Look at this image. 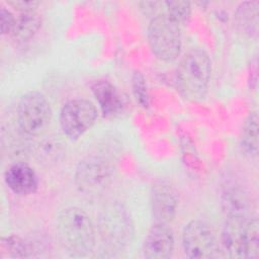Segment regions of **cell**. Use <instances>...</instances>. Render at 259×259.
<instances>
[{"instance_id": "cell-1", "label": "cell", "mask_w": 259, "mask_h": 259, "mask_svg": "<svg viewBox=\"0 0 259 259\" xmlns=\"http://www.w3.org/2000/svg\"><path fill=\"white\" fill-rule=\"evenodd\" d=\"M63 247L73 256H86L95 246V229L89 215L79 207L63 209L56 222Z\"/></svg>"}, {"instance_id": "cell-2", "label": "cell", "mask_w": 259, "mask_h": 259, "mask_svg": "<svg viewBox=\"0 0 259 259\" xmlns=\"http://www.w3.org/2000/svg\"><path fill=\"white\" fill-rule=\"evenodd\" d=\"M211 73V63L205 52L198 49L189 51L181 59L177 68V86L188 99H199L207 91Z\"/></svg>"}, {"instance_id": "cell-3", "label": "cell", "mask_w": 259, "mask_h": 259, "mask_svg": "<svg viewBox=\"0 0 259 259\" xmlns=\"http://www.w3.org/2000/svg\"><path fill=\"white\" fill-rule=\"evenodd\" d=\"M98 233L102 243L112 251H121L132 242L135 229L127 209L119 202L105 204L98 215Z\"/></svg>"}, {"instance_id": "cell-4", "label": "cell", "mask_w": 259, "mask_h": 259, "mask_svg": "<svg viewBox=\"0 0 259 259\" xmlns=\"http://www.w3.org/2000/svg\"><path fill=\"white\" fill-rule=\"evenodd\" d=\"M148 38L158 59L172 62L179 56L182 46L180 26L166 13L158 14L150 21Z\"/></svg>"}, {"instance_id": "cell-5", "label": "cell", "mask_w": 259, "mask_h": 259, "mask_svg": "<svg viewBox=\"0 0 259 259\" xmlns=\"http://www.w3.org/2000/svg\"><path fill=\"white\" fill-rule=\"evenodd\" d=\"M113 168L110 161L101 155H89L81 160L75 171V184L86 195H98L111 183Z\"/></svg>"}, {"instance_id": "cell-6", "label": "cell", "mask_w": 259, "mask_h": 259, "mask_svg": "<svg viewBox=\"0 0 259 259\" xmlns=\"http://www.w3.org/2000/svg\"><path fill=\"white\" fill-rule=\"evenodd\" d=\"M17 122L26 136H39L52 120V108L48 99L37 91L24 94L17 105Z\"/></svg>"}, {"instance_id": "cell-7", "label": "cell", "mask_w": 259, "mask_h": 259, "mask_svg": "<svg viewBox=\"0 0 259 259\" xmlns=\"http://www.w3.org/2000/svg\"><path fill=\"white\" fill-rule=\"evenodd\" d=\"M96 118L95 105L87 99L77 98L68 101L63 106L60 114V124L69 139L76 140L94 124Z\"/></svg>"}, {"instance_id": "cell-8", "label": "cell", "mask_w": 259, "mask_h": 259, "mask_svg": "<svg viewBox=\"0 0 259 259\" xmlns=\"http://www.w3.org/2000/svg\"><path fill=\"white\" fill-rule=\"evenodd\" d=\"M182 244L185 254L194 259L213 257L219 250L214 231L202 221H191L185 226Z\"/></svg>"}, {"instance_id": "cell-9", "label": "cell", "mask_w": 259, "mask_h": 259, "mask_svg": "<svg viewBox=\"0 0 259 259\" xmlns=\"http://www.w3.org/2000/svg\"><path fill=\"white\" fill-rule=\"evenodd\" d=\"M179 196L174 185L166 180L157 181L151 191V209L154 223L168 225L176 215Z\"/></svg>"}, {"instance_id": "cell-10", "label": "cell", "mask_w": 259, "mask_h": 259, "mask_svg": "<svg viewBox=\"0 0 259 259\" xmlns=\"http://www.w3.org/2000/svg\"><path fill=\"white\" fill-rule=\"evenodd\" d=\"M174 249V236L166 224H156L149 230L144 241V256L149 259L169 258Z\"/></svg>"}, {"instance_id": "cell-11", "label": "cell", "mask_w": 259, "mask_h": 259, "mask_svg": "<svg viewBox=\"0 0 259 259\" xmlns=\"http://www.w3.org/2000/svg\"><path fill=\"white\" fill-rule=\"evenodd\" d=\"M247 221V218L227 217L222 233V246L231 258H245Z\"/></svg>"}, {"instance_id": "cell-12", "label": "cell", "mask_w": 259, "mask_h": 259, "mask_svg": "<svg viewBox=\"0 0 259 259\" xmlns=\"http://www.w3.org/2000/svg\"><path fill=\"white\" fill-rule=\"evenodd\" d=\"M4 180L7 187L18 195L33 193L38 186V179L33 169L21 162L11 165L6 170Z\"/></svg>"}, {"instance_id": "cell-13", "label": "cell", "mask_w": 259, "mask_h": 259, "mask_svg": "<svg viewBox=\"0 0 259 259\" xmlns=\"http://www.w3.org/2000/svg\"><path fill=\"white\" fill-rule=\"evenodd\" d=\"M91 89L105 116H115L122 112L124 107L123 100L119 92L109 81H95Z\"/></svg>"}, {"instance_id": "cell-14", "label": "cell", "mask_w": 259, "mask_h": 259, "mask_svg": "<svg viewBox=\"0 0 259 259\" xmlns=\"http://www.w3.org/2000/svg\"><path fill=\"white\" fill-rule=\"evenodd\" d=\"M221 201L227 217L247 218L250 201L247 192L240 185L228 183L223 189Z\"/></svg>"}, {"instance_id": "cell-15", "label": "cell", "mask_w": 259, "mask_h": 259, "mask_svg": "<svg viewBox=\"0 0 259 259\" xmlns=\"http://www.w3.org/2000/svg\"><path fill=\"white\" fill-rule=\"evenodd\" d=\"M66 155V145L57 135L44 139L37 149L36 158L39 163L46 166H54L62 162Z\"/></svg>"}, {"instance_id": "cell-16", "label": "cell", "mask_w": 259, "mask_h": 259, "mask_svg": "<svg viewBox=\"0 0 259 259\" xmlns=\"http://www.w3.org/2000/svg\"><path fill=\"white\" fill-rule=\"evenodd\" d=\"M41 25V17L36 10L19 12L10 36L18 42L29 40L38 31Z\"/></svg>"}, {"instance_id": "cell-17", "label": "cell", "mask_w": 259, "mask_h": 259, "mask_svg": "<svg viewBox=\"0 0 259 259\" xmlns=\"http://www.w3.org/2000/svg\"><path fill=\"white\" fill-rule=\"evenodd\" d=\"M32 255L29 243L16 235L3 237L0 242V258H26Z\"/></svg>"}, {"instance_id": "cell-18", "label": "cell", "mask_w": 259, "mask_h": 259, "mask_svg": "<svg viewBox=\"0 0 259 259\" xmlns=\"http://www.w3.org/2000/svg\"><path fill=\"white\" fill-rule=\"evenodd\" d=\"M240 145L244 153L250 157L258 154V115L253 112L246 119L242 130Z\"/></svg>"}, {"instance_id": "cell-19", "label": "cell", "mask_w": 259, "mask_h": 259, "mask_svg": "<svg viewBox=\"0 0 259 259\" xmlns=\"http://www.w3.org/2000/svg\"><path fill=\"white\" fill-rule=\"evenodd\" d=\"M258 6L259 2L249 1L242 3L237 10L238 24L250 35L257 34L258 30Z\"/></svg>"}, {"instance_id": "cell-20", "label": "cell", "mask_w": 259, "mask_h": 259, "mask_svg": "<svg viewBox=\"0 0 259 259\" xmlns=\"http://www.w3.org/2000/svg\"><path fill=\"white\" fill-rule=\"evenodd\" d=\"M259 257V224L257 219L247 221L245 235V258Z\"/></svg>"}, {"instance_id": "cell-21", "label": "cell", "mask_w": 259, "mask_h": 259, "mask_svg": "<svg viewBox=\"0 0 259 259\" xmlns=\"http://www.w3.org/2000/svg\"><path fill=\"white\" fill-rule=\"evenodd\" d=\"M164 5L167 9V15L180 24L185 22L191 13V6L188 1H166Z\"/></svg>"}, {"instance_id": "cell-22", "label": "cell", "mask_w": 259, "mask_h": 259, "mask_svg": "<svg viewBox=\"0 0 259 259\" xmlns=\"http://www.w3.org/2000/svg\"><path fill=\"white\" fill-rule=\"evenodd\" d=\"M0 17H1V32L2 34L10 35L15 25L16 16L6 7L1 6L0 9Z\"/></svg>"}, {"instance_id": "cell-23", "label": "cell", "mask_w": 259, "mask_h": 259, "mask_svg": "<svg viewBox=\"0 0 259 259\" xmlns=\"http://www.w3.org/2000/svg\"><path fill=\"white\" fill-rule=\"evenodd\" d=\"M134 90L137 95V99L146 106L148 104V95H147V90H146V85L144 82V78L141 74L136 73L134 77Z\"/></svg>"}, {"instance_id": "cell-24", "label": "cell", "mask_w": 259, "mask_h": 259, "mask_svg": "<svg viewBox=\"0 0 259 259\" xmlns=\"http://www.w3.org/2000/svg\"><path fill=\"white\" fill-rule=\"evenodd\" d=\"M8 5L17 10L18 12L36 10L39 2L37 1H9Z\"/></svg>"}]
</instances>
